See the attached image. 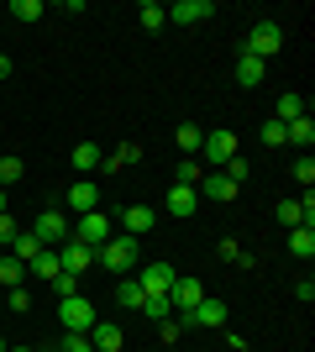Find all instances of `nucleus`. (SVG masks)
Instances as JSON below:
<instances>
[{
	"instance_id": "1",
	"label": "nucleus",
	"mask_w": 315,
	"mask_h": 352,
	"mask_svg": "<svg viewBox=\"0 0 315 352\" xmlns=\"http://www.w3.org/2000/svg\"><path fill=\"white\" fill-rule=\"evenodd\" d=\"M69 236H74V242H84V248H105V242L116 236V221L105 216V210H84V216L69 226Z\"/></svg>"
},
{
	"instance_id": "2",
	"label": "nucleus",
	"mask_w": 315,
	"mask_h": 352,
	"mask_svg": "<svg viewBox=\"0 0 315 352\" xmlns=\"http://www.w3.org/2000/svg\"><path fill=\"white\" fill-rule=\"evenodd\" d=\"M95 263L110 268V274H132V263H137V236H110L105 248H95Z\"/></svg>"
},
{
	"instance_id": "3",
	"label": "nucleus",
	"mask_w": 315,
	"mask_h": 352,
	"mask_svg": "<svg viewBox=\"0 0 315 352\" xmlns=\"http://www.w3.org/2000/svg\"><path fill=\"white\" fill-rule=\"evenodd\" d=\"M279 47H284V27H279V21H257V27L247 32L242 53H253V58H263V63H268L273 53H279Z\"/></svg>"
},
{
	"instance_id": "4",
	"label": "nucleus",
	"mask_w": 315,
	"mask_h": 352,
	"mask_svg": "<svg viewBox=\"0 0 315 352\" xmlns=\"http://www.w3.org/2000/svg\"><path fill=\"white\" fill-rule=\"evenodd\" d=\"M237 158V132H205V142H200V163L205 168H226V163Z\"/></svg>"
},
{
	"instance_id": "5",
	"label": "nucleus",
	"mask_w": 315,
	"mask_h": 352,
	"mask_svg": "<svg viewBox=\"0 0 315 352\" xmlns=\"http://www.w3.org/2000/svg\"><path fill=\"white\" fill-rule=\"evenodd\" d=\"M27 232L37 236V242H43V248H63V242H69V216H63V210L53 206V210H43V216L32 221Z\"/></svg>"
},
{
	"instance_id": "6",
	"label": "nucleus",
	"mask_w": 315,
	"mask_h": 352,
	"mask_svg": "<svg viewBox=\"0 0 315 352\" xmlns=\"http://www.w3.org/2000/svg\"><path fill=\"white\" fill-rule=\"evenodd\" d=\"M58 321H63V331H84V337H90L95 305L84 300V294H69V300H58Z\"/></svg>"
},
{
	"instance_id": "7",
	"label": "nucleus",
	"mask_w": 315,
	"mask_h": 352,
	"mask_svg": "<svg viewBox=\"0 0 315 352\" xmlns=\"http://www.w3.org/2000/svg\"><path fill=\"white\" fill-rule=\"evenodd\" d=\"M163 11H168L174 27H200L205 16H215V6H210V0H174V6H163Z\"/></svg>"
},
{
	"instance_id": "8",
	"label": "nucleus",
	"mask_w": 315,
	"mask_h": 352,
	"mask_svg": "<svg viewBox=\"0 0 315 352\" xmlns=\"http://www.w3.org/2000/svg\"><path fill=\"white\" fill-rule=\"evenodd\" d=\"M195 195H200V200H215V206H226V200H237V184H231L221 168H205V179L195 184Z\"/></svg>"
},
{
	"instance_id": "9",
	"label": "nucleus",
	"mask_w": 315,
	"mask_h": 352,
	"mask_svg": "<svg viewBox=\"0 0 315 352\" xmlns=\"http://www.w3.org/2000/svg\"><path fill=\"white\" fill-rule=\"evenodd\" d=\"M58 263H63V274H79V279H84V274L95 268V248H84V242L69 236V242L58 248Z\"/></svg>"
},
{
	"instance_id": "10",
	"label": "nucleus",
	"mask_w": 315,
	"mask_h": 352,
	"mask_svg": "<svg viewBox=\"0 0 315 352\" xmlns=\"http://www.w3.org/2000/svg\"><path fill=\"white\" fill-rule=\"evenodd\" d=\"M200 300H205V284H200V279H184V274H179V279L168 284V305H174V310H195Z\"/></svg>"
},
{
	"instance_id": "11",
	"label": "nucleus",
	"mask_w": 315,
	"mask_h": 352,
	"mask_svg": "<svg viewBox=\"0 0 315 352\" xmlns=\"http://www.w3.org/2000/svg\"><path fill=\"white\" fill-rule=\"evenodd\" d=\"M179 279V268H168V263H148L142 274H137V284H142V294H168V284Z\"/></svg>"
},
{
	"instance_id": "12",
	"label": "nucleus",
	"mask_w": 315,
	"mask_h": 352,
	"mask_svg": "<svg viewBox=\"0 0 315 352\" xmlns=\"http://www.w3.org/2000/svg\"><path fill=\"white\" fill-rule=\"evenodd\" d=\"M152 226H158L152 206H126V210H121V236H148Z\"/></svg>"
},
{
	"instance_id": "13",
	"label": "nucleus",
	"mask_w": 315,
	"mask_h": 352,
	"mask_svg": "<svg viewBox=\"0 0 315 352\" xmlns=\"http://www.w3.org/2000/svg\"><path fill=\"white\" fill-rule=\"evenodd\" d=\"M69 210H74V216H84V210H100V184H90V179L69 184Z\"/></svg>"
},
{
	"instance_id": "14",
	"label": "nucleus",
	"mask_w": 315,
	"mask_h": 352,
	"mask_svg": "<svg viewBox=\"0 0 315 352\" xmlns=\"http://www.w3.org/2000/svg\"><path fill=\"white\" fill-rule=\"evenodd\" d=\"M121 342H126V337H121V326H116V321H95V326H90V347L121 352Z\"/></svg>"
},
{
	"instance_id": "15",
	"label": "nucleus",
	"mask_w": 315,
	"mask_h": 352,
	"mask_svg": "<svg viewBox=\"0 0 315 352\" xmlns=\"http://www.w3.org/2000/svg\"><path fill=\"white\" fill-rule=\"evenodd\" d=\"M263 74H268L263 58H253V53H242V58H237V85L242 89H257V85H263Z\"/></svg>"
},
{
	"instance_id": "16",
	"label": "nucleus",
	"mask_w": 315,
	"mask_h": 352,
	"mask_svg": "<svg viewBox=\"0 0 315 352\" xmlns=\"http://www.w3.org/2000/svg\"><path fill=\"white\" fill-rule=\"evenodd\" d=\"M195 210H200V195L195 190H184V184H174V190H168V216H195Z\"/></svg>"
},
{
	"instance_id": "17",
	"label": "nucleus",
	"mask_w": 315,
	"mask_h": 352,
	"mask_svg": "<svg viewBox=\"0 0 315 352\" xmlns=\"http://www.w3.org/2000/svg\"><path fill=\"white\" fill-rule=\"evenodd\" d=\"M189 321H195V326H226V305L205 294V300H200V305L189 310Z\"/></svg>"
},
{
	"instance_id": "18",
	"label": "nucleus",
	"mask_w": 315,
	"mask_h": 352,
	"mask_svg": "<svg viewBox=\"0 0 315 352\" xmlns=\"http://www.w3.org/2000/svg\"><path fill=\"white\" fill-rule=\"evenodd\" d=\"M27 274L32 279H53V274H63V263H58V248H43L37 258L27 263Z\"/></svg>"
},
{
	"instance_id": "19",
	"label": "nucleus",
	"mask_w": 315,
	"mask_h": 352,
	"mask_svg": "<svg viewBox=\"0 0 315 352\" xmlns=\"http://www.w3.org/2000/svg\"><path fill=\"white\" fill-rule=\"evenodd\" d=\"M289 252H294L300 263H310L315 258V226H294V232H289Z\"/></svg>"
},
{
	"instance_id": "20",
	"label": "nucleus",
	"mask_w": 315,
	"mask_h": 352,
	"mask_svg": "<svg viewBox=\"0 0 315 352\" xmlns=\"http://www.w3.org/2000/svg\"><path fill=\"white\" fill-rule=\"evenodd\" d=\"M21 284H27V263L5 252V258H0V289H21Z\"/></svg>"
},
{
	"instance_id": "21",
	"label": "nucleus",
	"mask_w": 315,
	"mask_h": 352,
	"mask_svg": "<svg viewBox=\"0 0 315 352\" xmlns=\"http://www.w3.org/2000/svg\"><path fill=\"white\" fill-rule=\"evenodd\" d=\"M137 158H142V147H137V142H121L116 153H105V158H100V168H105V174H116V168H126V163H137Z\"/></svg>"
},
{
	"instance_id": "22",
	"label": "nucleus",
	"mask_w": 315,
	"mask_h": 352,
	"mask_svg": "<svg viewBox=\"0 0 315 352\" xmlns=\"http://www.w3.org/2000/svg\"><path fill=\"white\" fill-rule=\"evenodd\" d=\"M305 116V95H294V89H289V95H279V105H273V121H300Z\"/></svg>"
},
{
	"instance_id": "23",
	"label": "nucleus",
	"mask_w": 315,
	"mask_h": 352,
	"mask_svg": "<svg viewBox=\"0 0 315 352\" xmlns=\"http://www.w3.org/2000/svg\"><path fill=\"white\" fill-rule=\"evenodd\" d=\"M174 142H179V158H200V142H205V132H200L195 121H184Z\"/></svg>"
},
{
	"instance_id": "24",
	"label": "nucleus",
	"mask_w": 315,
	"mask_h": 352,
	"mask_svg": "<svg viewBox=\"0 0 315 352\" xmlns=\"http://www.w3.org/2000/svg\"><path fill=\"white\" fill-rule=\"evenodd\" d=\"M5 252H11V258H21V263H32V258L43 252V242H37V236H32L27 226H21V232H16V242H11V248H5Z\"/></svg>"
},
{
	"instance_id": "25",
	"label": "nucleus",
	"mask_w": 315,
	"mask_h": 352,
	"mask_svg": "<svg viewBox=\"0 0 315 352\" xmlns=\"http://www.w3.org/2000/svg\"><path fill=\"white\" fill-rule=\"evenodd\" d=\"M137 21H142L148 32H158V27H168V11L158 6V0H142V6H137Z\"/></svg>"
},
{
	"instance_id": "26",
	"label": "nucleus",
	"mask_w": 315,
	"mask_h": 352,
	"mask_svg": "<svg viewBox=\"0 0 315 352\" xmlns=\"http://www.w3.org/2000/svg\"><path fill=\"white\" fill-rule=\"evenodd\" d=\"M100 158H105V153H100V142H79V147H74V168H79V174L100 168Z\"/></svg>"
},
{
	"instance_id": "27",
	"label": "nucleus",
	"mask_w": 315,
	"mask_h": 352,
	"mask_svg": "<svg viewBox=\"0 0 315 352\" xmlns=\"http://www.w3.org/2000/svg\"><path fill=\"white\" fill-rule=\"evenodd\" d=\"M200 179H205V163H200V158H179V174H174V184H184V190H195Z\"/></svg>"
},
{
	"instance_id": "28",
	"label": "nucleus",
	"mask_w": 315,
	"mask_h": 352,
	"mask_svg": "<svg viewBox=\"0 0 315 352\" xmlns=\"http://www.w3.org/2000/svg\"><path fill=\"white\" fill-rule=\"evenodd\" d=\"M284 142H300V147H310V142H315V121H310V116L289 121V126H284Z\"/></svg>"
},
{
	"instance_id": "29",
	"label": "nucleus",
	"mask_w": 315,
	"mask_h": 352,
	"mask_svg": "<svg viewBox=\"0 0 315 352\" xmlns=\"http://www.w3.org/2000/svg\"><path fill=\"white\" fill-rule=\"evenodd\" d=\"M116 300H121L126 310H142V300H148V294H142V284H137V279H121V284H116Z\"/></svg>"
},
{
	"instance_id": "30",
	"label": "nucleus",
	"mask_w": 315,
	"mask_h": 352,
	"mask_svg": "<svg viewBox=\"0 0 315 352\" xmlns=\"http://www.w3.org/2000/svg\"><path fill=\"white\" fill-rule=\"evenodd\" d=\"M11 16H16V21H43V16H47V6H43V0H16V6H11Z\"/></svg>"
},
{
	"instance_id": "31",
	"label": "nucleus",
	"mask_w": 315,
	"mask_h": 352,
	"mask_svg": "<svg viewBox=\"0 0 315 352\" xmlns=\"http://www.w3.org/2000/svg\"><path fill=\"white\" fill-rule=\"evenodd\" d=\"M221 174H226V179H231V184H237V190H242V184H247V179H253V163H247V158H242V153H237V158L226 163Z\"/></svg>"
},
{
	"instance_id": "32",
	"label": "nucleus",
	"mask_w": 315,
	"mask_h": 352,
	"mask_svg": "<svg viewBox=\"0 0 315 352\" xmlns=\"http://www.w3.org/2000/svg\"><path fill=\"white\" fill-rule=\"evenodd\" d=\"M142 316H152V321H163V316H174V305H168V294H148V300H142Z\"/></svg>"
},
{
	"instance_id": "33",
	"label": "nucleus",
	"mask_w": 315,
	"mask_h": 352,
	"mask_svg": "<svg viewBox=\"0 0 315 352\" xmlns=\"http://www.w3.org/2000/svg\"><path fill=\"white\" fill-rule=\"evenodd\" d=\"M273 216L284 221L289 232H294V226H305V216H300V200H279V210H273Z\"/></svg>"
},
{
	"instance_id": "34",
	"label": "nucleus",
	"mask_w": 315,
	"mask_h": 352,
	"mask_svg": "<svg viewBox=\"0 0 315 352\" xmlns=\"http://www.w3.org/2000/svg\"><path fill=\"white\" fill-rule=\"evenodd\" d=\"M53 294H58V300H69V294H79V274H53Z\"/></svg>"
},
{
	"instance_id": "35",
	"label": "nucleus",
	"mask_w": 315,
	"mask_h": 352,
	"mask_svg": "<svg viewBox=\"0 0 315 352\" xmlns=\"http://www.w3.org/2000/svg\"><path fill=\"white\" fill-rule=\"evenodd\" d=\"M16 179H21V158H0V190L16 184Z\"/></svg>"
},
{
	"instance_id": "36",
	"label": "nucleus",
	"mask_w": 315,
	"mask_h": 352,
	"mask_svg": "<svg viewBox=\"0 0 315 352\" xmlns=\"http://www.w3.org/2000/svg\"><path fill=\"white\" fill-rule=\"evenodd\" d=\"M58 347H63V352H95V347H90V337H84V331H69V337H63Z\"/></svg>"
},
{
	"instance_id": "37",
	"label": "nucleus",
	"mask_w": 315,
	"mask_h": 352,
	"mask_svg": "<svg viewBox=\"0 0 315 352\" xmlns=\"http://www.w3.org/2000/svg\"><path fill=\"white\" fill-rule=\"evenodd\" d=\"M16 232H21V226H16V216L5 210V216H0V248H11V242H16Z\"/></svg>"
},
{
	"instance_id": "38",
	"label": "nucleus",
	"mask_w": 315,
	"mask_h": 352,
	"mask_svg": "<svg viewBox=\"0 0 315 352\" xmlns=\"http://www.w3.org/2000/svg\"><path fill=\"white\" fill-rule=\"evenodd\" d=\"M263 142H268V147H284V121H263Z\"/></svg>"
},
{
	"instance_id": "39",
	"label": "nucleus",
	"mask_w": 315,
	"mask_h": 352,
	"mask_svg": "<svg viewBox=\"0 0 315 352\" xmlns=\"http://www.w3.org/2000/svg\"><path fill=\"white\" fill-rule=\"evenodd\" d=\"M294 179H300V184H315V163H310V153L294 163Z\"/></svg>"
},
{
	"instance_id": "40",
	"label": "nucleus",
	"mask_w": 315,
	"mask_h": 352,
	"mask_svg": "<svg viewBox=\"0 0 315 352\" xmlns=\"http://www.w3.org/2000/svg\"><path fill=\"white\" fill-rule=\"evenodd\" d=\"M5 300H11V310H32V294H27V284H21V289H5Z\"/></svg>"
},
{
	"instance_id": "41",
	"label": "nucleus",
	"mask_w": 315,
	"mask_h": 352,
	"mask_svg": "<svg viewBox=\"0 0 315 352\" xmlns=\"http://www.w3.org/2000/svg\"><path fill=\"white\" fill-rule=\"evenodd\" d=\"M300 216H305V226H315V195L305 190V200H300Z\"/></svg>"
},
{
	"instance_id": "42",
	"label": "nucleus",
	"mask_w": 315,
	"mask_h": 352,
	"mask_svg": "<svg viewBox=\"0 0 315 352\" xmlns=\"http://www.w3.org/2000/svg\"><path fill=\"white\" fill-rule=\"evenodd\" d=\"M0 79H11V53H0Z\"/></svg>"
},
{
	"instance_id": "43",
	"label": "nucleus",
	"mask_w": 315,
	"mask_h": 352,
	"mask_svg": "<svg viewBox=\"0 0 315 352\" xmlns=\"http://www.w3.org/2000/svg\"><path fill=\"white\" fill-rule=\"evenodd\" d=\"M0 216H5V190H0Z\"/></svg>"
},
{
	"instance_id": "44",
	"label": "nucleus",
	"mask_w": 315,
	"mask_h": 352,
	"mask_svg": "<svg viewBox=\"0 0 315 352\" xmlns=\"http://www.w3.org/2000/svg\"><path fill=\"white\" fill-rule=\"evenodd\" d=\"M5 352H32V347H5Z\"/></svg>"
},
{
	"instance_id": "45",
	"label": "nucleus",
	"mask_w": 315,
	"mask_h": 352,
	"mask_svg": "<svg viewBox=\"0 0 315 352\" xmlns=\"http://www.w3.org/2000/svg\"><path fill=\"white\" fill-rule=\"evenodd\" d=\"M0 352H5V337H0Z\"/></svg>"
},
{
	"instance_id": "46",
	"label": "nucleus",
	"mask_w": 315,
	"mask_h": 352,
	"mask_svg": "<svg viewBox=\"0 0 315 352\" xmlns=\"http://www.w3.org/2000/svg\"><path fill=\"white\" fill-rule=\"evenodd\" d=\"M47 352H63V347H47Z\"/></svg>"
}]
</instances>
